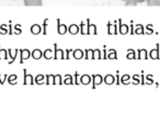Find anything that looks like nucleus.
Masks as SVG:
<instances>
[{"mask_svg": "<svg viewBox=\"0 0 160 114\" xmlns=\"http://www.w3.org/2000/svg\"><path fill=\"white\" fill-rule=\"evenodd\" d=\"M27 7H41L43 6V0H24Z\"/></svg>", "mask_w": 160, "mask_h": 114, "instance_id": "obj_1", "label": "nucleus"}, {"mask_svg": "<svg viewBox=\"0 0 160 114\" xmlns=\"http://www.w3.org/2000/svg\"><path fill=\"white\" fill-rule=\"evenodd\" d=\"M147 3H148V6H150V7H158V6H160V0H146Z\"/></svg>", "mask_w": 160, "mask_h": 114, "instance_id": "obj_2", "label": "nucleus"}, {"mask_svg": "<svg viewBox=\"0 0 160 114\" xmlns=\"http://www.w3.org/2000/svg\"><path fill=\"white\" fill-rule=\"evenodd\" d=\"M132 1H133L134 3H136V5H137V3H142V2H144V1H146V0H132Z\"/></svg>", "mask_w": 160, "mask_h": 114, "instance_id": "obj_3", "label": "nucleus"}, {"mask_svg": "<svg viewBox=\"0 0 160 114\" xmlns=\"http://www.w3.org/2000/svg\"><path fill=\"white\" fill-rule=\"evenodd\" d=\"M121 1H124V2H125V1H127V0H121Z\"/></svg>", "mask_w": 160, "mask_h": 114, "instance_id": "obj_4", "label": "nucleus"}]
</instances>
